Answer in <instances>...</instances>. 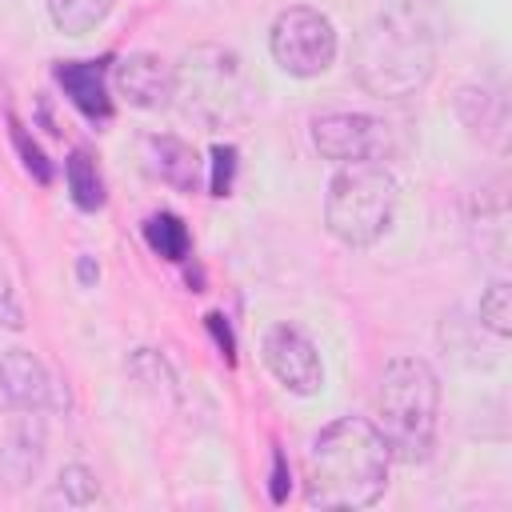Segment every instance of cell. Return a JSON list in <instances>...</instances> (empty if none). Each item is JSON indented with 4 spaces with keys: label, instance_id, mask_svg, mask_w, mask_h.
<instances>
[{
    "label": "cell",
    "instance_id": "3957f363",
    "mask_svg": "<svg viewBox=\"0 0 512 512\" xmlns=\"http://www.w3.org/2000/svg\"><path fill=\"white\" fill-rule=\"evenodd\" d=\"M436 412H440V380L428 360L396 356L384 364L376 396H372V424L388 440V452L404 464H416L432 452L436 440Z\"/></svg>",
    "mask_w": 512,
    "mask_h": 512
},
{
    "label": "cell",
    "instance_id": "277c9868",
    "mask_svg": "<svg viewBox=\"0 0 512 512\" xmlns=\"http://www.w3.org/2000/svg\"><path fill=\"white\" fill-rule=\"evenodd\" d=\"M252 100L256 88L232 48L196 44L172 64V104L204 132L240 124L252 112Z\"/></svg>",
    "mask_w": 512,
    "mask_h": 512
},
{
    "label": "cell",
    "instance_id": "5bb4252c",
    "mask_svg": "<svg viewBox=\"0 0 512 512\" xmlns=\"http://www.w3.org/2000/svg\"><path fill=\"white\" fill-rule=\"evenodd\" d=\"M456 112L472 136H480L492 148L508 144V104L500 92H488L480 84H464L456 92Z\"/></svg>",
    "mask_w": 512,
    "mask_h": 512
},
{
    "label": "cell",
    "instance_id": "d6986e66",
    "mask_svg": "<svg viewBox=\"0 0 512 512\" xmlns=\"http://www.w3.org/2000/svg\"><path fill=\"white\" fill-rule=\"evenodd\" d=\"M96 476L84 468V464H68L60 476H56V484H52V492H48V504H64V508H88L92 500H96Z\"/></svg>",
    "mask_w": 512,
    "mask_h": 512
},
{
    "label": "cell",
    "instance_id": "d4e9b609",
    "mask_svg": "<svg viewBox=\"0 0 512 512\" xmlns=\"http://www.w3.org/2000/svg\"><path fill=\"white\" fill-rule=\"evenodd\" d=\"M80 280H84V284H92V280H96V268H92V260H88V256H80Z\"/></svg>",
    "mask_w": 512,
    "mask_h": 512
},
{
    "label": "cell",
    "instance_id": "9c48e42d",
    "mask_svg": "<svg viewBox=\"0 0 512 512\" xmlns=\"http://www.w3.org/2000/svg\"><path fill=\"white\" fill-rule=\"evenodd\" d=\"M0 400L12 412H52L64 408V396L52 372L28 348H8L0 356Z\"/></svg>",
    "mask_w": 512,
    "mask_h": 512
},
{
    "label": "cell",
    "instance_id": "44dd1931",
    "mask_svg": "<svg viewBox=\"0 0 512 512\" xmlns=\"http://www.w3.org/2000/svg\"><path fill=\"white\" fill-rule=\"evenodd\" d=\"M232 176H236V148L232 144H216L212 148V192L216 196H228V188H232Z\"/></svg>",
    "mask_w": 512,
    "mask_h": 512
},
{
    "label": "cell",
    "instance_id": "7a4b0ae2",
    "mask_svg": "<svg viewBox=\"0 0 512 512\" xmlns=\"http://www.w3.org/2000/svg\"><path fill=\"white\" fill-rule=\"evenodd\" d=\"M388 440L364 416L328 424L308 452V504L316 508H368L388 484Z\"/></svg>",
    "mask_w": 512,
    "mask_h": 512
},
{
    "label": "cell",
    "instance_id": "4fadbf2b",
    "mask_svg": "<svg viewBox=\"0 0 512 512\" xmlns=\"http://www.w3.org/2000/svg\"><path fill=\"white\" fill-rule=\"evenodd\" d=\"M56 84L64 88V96H68L88 120H108V116H112L108 80H104V68H100L96 60H60V64H56Z\"/></svg>",
    "mask_w": 512,
    "mask_h": 512
},
{
    "label": "cell",
    "instance_id": "52a82bcc",
    "mask_svg": "<svg viewBox=\"0 0 512 512\" xmlns=\"http://www.w3.org/2000/svg\"><path fill=\"white\" fill-rule=\"evenodd\" d=\"M312 144L332 164H384L392 128L368 112H324L312 120Z\"/></svg>",
    "mask_w": 512,
    "mask_h": 512
},
{
    "label": "cell",
    "instance_id": "603a6c76",
    "mask_svg": "<svg viewBox=\"0 0 512 512\" xmlns=\"http://www.w3.org/2000/svg\"><path fill=\"white\" fill-rule=\"evenodd\" d=\"M284 484H288V472H284V452H276V464H272V500H276V504L284 500Z\"/></svg>",
    "mask_w": 512,
    "mask_h": 512
},
{
    "label": "cell",
    "instance_id": "8fae6325",
    "mask_svg": "<svg viewBox=\"0 0 512 512\" xmlns=\"http://www.w3.org/2000/svg\"><path fill=\"white\" fill-rule=\"evenodd\" d=\"M116 92L132 108H168L172 104V64L156 52H128L116 64Z\"/></svg>",
    "mask_w": 512,
    "mask_h": 512
},
{
    "label": "cell",
    "instance_id": "7402d4cb",
    "mask_svg": "<svg viewBox=\"0 0 512 512\" xmlns=\"http://www.w3.org/2000/svg\"><path fill=\"white\" fill-rule=\"evenodd\" d=\"M0 324L4 328H24V312H20V300H16V288H12V276L0 260Z\"/></svg>",
    "mask_w": 512,
    "mask_h": 512
},
{
    "label": "cell",
    "instance_id": "e0dca14e",
    "mask_svg": "<svg viewBox=\"0 0 512 512\" xmlns=\"http://www.w3.org/2000/svg\"><path fill=\"white\" fill-rule=\"evenodd\" d=\"M68 192H72V200H76L80 212H96V208L104 204L100 168H96V160H92L84 148H76V152L68 156Z\"/></svg>",
    "mask_w": 512,
    "mask_h": 512
},
{
    "label": "cell",
    "instance_id": "5b68a950",
    "mask_svg": "<svg viewBox=\"0 0 512 512\" xmlns=\"http://www.w3.org/2000/svg\"><path fill=\"white\" fill-rule=\"evenodd\" d=\"M400 188L384 164H344L324 196V224L344 248H372L396 220Z\"/></svg>",
    "mask_w": 512,
    "mask_h": 512
},
{
    "label": "cell",
    "instance_id": "ffe728a7",
    "mask_svg": "<svg viewBox=\"0 0 512 512\" xmlns=\"http://www.w3.org/2000/svg\"><path fill=\"white\" fill-rule=\"evenodd\" d=\"M12 124V140H16V152L24 156V168L40 180V184H52V164H48V156L40 152V144L36 140H28V128L20 124V120H8Z\"/></svg>",
    "mask_w": 512,
    "mask_h": 512
},
{
    "label": "cell",
    "instance_id": "9a60e30c",
    "mask_svg": "<svg viewBox=\"0 0 512 512\" xmlns=\"http://www.w3.org/2000/svg\"><path fill=\"white\" fill-rule=\"evenodd\" d=\"M144 240L164 260H184L188 248H192V236H188V228H184V220L176 212H152L144 220Z\"/></svg>",
    "mask_w": 512,
    "mask_h": 512
},
{
    "label": "cell",
    "instance_id": "ba28073f",
    "mask_svg": "<svg viewBox=\"0 0 512 512\" xmlns=\"http://www.w3.org/2000/svg\"><path fill=\"white\" fill-rule=\"evenodd\" d=\"M264 364L296 396H312L324 384V364H320L316 344L292 324H276L264 336Z\"/></svg>",
    "mask_w": 512,
    "mask_h": 512
},
{
    "label": "cell",
    "instance_id": "8992f818",
    "mask_svg": "<svg viewBox=\"0 0 512 512\" xmlns=\"http://www.w3.org/2000/svg\"><path fill=\"white\" fill-rule=\"evenodd\" d=\"M268 48H272V60L288 76L312 80V76L328 72L336 60V24L320 8L292 4L272 20Z\"/></svg>",
    "mask_w": 512,
    "mask_h": 512
},
{
    "label": "cell",
    "instance_id": "ac0fdd59",
    "mask_svg": "<svg viewBox=\"0 0 512 512\" xmlns=\"http://www.w3.org/2000/svg\"><path fill=\"white\" fill-rule=\"evenodd\" d=\"M476 316H480V328H488L496 340H508V332H512V288H508V280H492L484 288Z\"/></svg>",
    "mask_w": 512,
    "mask_h": 512
},
{
    "label": "cell",
    "instance_id": "6da1fadb",
    "mask_svg": "<svg viewBox=\"0 0 512 512\" xmlns=\"http://www.w3.org/2000/svg\"><path fill=\"white\" fill-rule=\"evenodd\" d=\"M436 68V32L416 0L376 12L352 48V76L376 100H404L428 84Z\"/></svg>",
    "mask_w": 512,
    "mask_h": 512
},
{
    "label": "cell",
    "instance_id": "7c38bea8",
    "mask_svg": "<svg viewBox=\"0 0 512 512\" xmlns=\"http://www.w3.org/2000/svg\"><path fill=\"white\" fill-rule=\"evenodd\" d=\"M144 160H148V172L160 176L164 184H172L176 192H200L204 188V160L180 136H168V132L164 136H148Z\"/></svg>",
    "mask_w": 512,
    "mask_h": 512
},
{
    "label": "cell",
    "instance_id": "2e32d148",
    "mask_svg": "<svg viewBox=\"0 0 512 512\" xmlns=\"http://www.w3.org/2000/svg\"><path fill=\"white\" fill-rule=\"evenodd\" d=\"M108 12H112V0H48L52 24L68 36H84V32L100 28Z\"/></svg>",
    "mask_w": 512,
    "mask_h": 512
},
{
    "label": "cell",
    "instance_id": "30bf717a",
    "mask_svg": "<svg viewBox=\"0 0 512 512\" xmlns=\"http://www.w3.org/2000/svg\"><path fill=\"white\" fill-rule=\"evenodd\" d=\"M44 452H48L44 420H40V412H24V416L8 428V436H4V448H0V484H4L8 492L28 488V484L40 476Z\"/></svg>",
    "mask_w": 512,
    "mask_h": 512
},
{
    "label": "cell",
    "instance_id": "cb8c5ba5",
    "mask_svg": "<svg viewBox=\"0 0 512 512\" xmlns=\"http://www.w3.org/2000/svg\"><path fill=\"white\" fill-rule=\"evenodd\" d=\"M208 328L216 332V340H220V348H224V352H228V360H232V332H228V324H224V316H216V312H212V316H208Z\"/></svg>",
    "mask_w": 512,
    "mask_h": 512
}]
</instances>
